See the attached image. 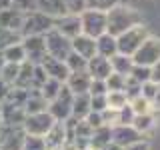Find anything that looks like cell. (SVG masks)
Segmentation results:
<instances>
[{"label": "cell", "instance_id": "cell-17", "mask_svg": "<svg viewBox=\"0 0 160 150\" xmlns=\"http://www.w3.org/2000/svg\"><path fill=\"white\" fill-rule=\"evenodd\" d=\"M0 116H2V124H8V126H22L24 118H26V110L22 106H14V104L2 102Z\"/></svg>", "mask_w": 160, "mask_h": 150}, {"label": "cell", "instance_id": "cell-54", "mask_svg": "<svg viewBox=\"0 0 160 150\" xmlns=\"http://www.w3.org/2000/svg\"><path fill=\"white\" fill-rule=\"evenodd\" d=\"M4 64H6V60H4V56H2V52H0V72H2Z\"/></svg>", "mask_w": 160, "mask_h": 150}, {"label": "cell", "instance_id": "cell-55", "mask_svg": "<svg viewBox=\"0 0 160 150\" xmlns=\"http://www.w3.org/2000/svg\"><path fill=\"white\" fill-rule=\"evenodd\" d=\"M82 150H98V148H92V146H88V148H82Z\"/></svg>", "mask_w": 160, "mask_h": 150}, {"label": "cell", "instance_id": "cell-48", "mask_svg": "<svg viewBox=\"0 0 160 150\" xmlns=\"http://www.w3.org/2000/svg\"><path fill=\"white\" fill-rule=\"evenodd\" d=\"M150 80L160 84V60H156V62L150 66Z\"/></svg>", "mask_w": 160, "mask_h": 150}, {"label": "cell", "instance_id": "cell-7", "mask_svg": "<svg viewBox=\"0 0 160 150\" xmlns=\"http://www.w3.org/2000/svg\"><path fill=\"white\" fill-rule=\"evenodd\" d=\"M54 122H56V120L52 118V114H50L48 110H42V112L26 114V118H24V122H22V130L26 134H32V136H44V134L52 128Z\"/></svg>", "mask_w": 160, "mask_h": 150}, {"label": "cell", "instance_id": "cell-34", "mask_svg": "<svg viewBox=\"0 0 160 150\" xmlns=\"http://www.w3.org/2000/svg\"><path fill=\"white\" fill-rule=\"evenodd\" d=\"M64 62H66V66H68L70 72H76V70H86V62H88V60L82 58L80 54H76V52L72 50V52L66 56V60H64Z\"/></svg>", "mask_w": 160, "mask_h": 150}, {"label": "cell", "instance_id": "cell-11", "mask_svg": "<svg viewBox=\"0 0 160 150\" xmlns=\"http://www.w3.org/2000/svg\"><path fill=\"white\" fill-rule=\"evenodd\" d=\"M142 140V134L138 132L132 124H114L112 126V142L118 144V146L126 148L130 144Z\"/></svg>", "mask_w": 160, "mask_h": 150}, {"label": "cell", "instance_id": "cell-13", "mask_svg": "<svg viewBox=\"0 0 160 150\" xmlns=\"http://www.w3.org/2000/svg\"><path fill=\"white\" fill-rule=\"evenodd\" d=\"M24 22V12L16 6H6V8H0V28H6V30H16L20 32Z\"/></svg>", "mask_w": 160, "mask_h": 150}, {"label": "cell", "instance_id": "cell-51", "mask_svg": "<svg viewBox=\"0 0 160 150\" xmlns=\"http://www.w3.org/2000/svg\"><path fill=\"white\" fill-rule=\"evenodd\" d=\"M150 104H152V108H160V84H158V90H156V94H154Z\"/></svg>", "mask_w": 160, "mask_h": 150}, {"label": "cell", "instance_id": "cell-53", "mask_svg": "<svg viewBox=\"0 0 160 150\" xmlns=\"http://www.w3.org/2000/svg\"><path fill=\"white\" fill-rule=\"evenodd\" d=\"M102 150H124L122 146H118V144H114V142H110V144H106Z\"/></svg>", "mask_w": 160, "mask_h": 150}, {"label": "cell", "instance_id": "cell-50", "mask_svg": "<svg viewBox=\"0 0 160 150\" xmlns=\"http://www.w3.org/2000/svg\"><path fill=\"white\" fill-rule=\"evenodd\" d=\"M10 84H6L4 80H0V102H4V98L8 96V92H10Z\"/></svg>", "mask_w": 160, "mask_h": 150}, {"label": "cell", "instance_id": "cell-46", "mask_svg": "<svg viewBox=\"0 0 160 150\" xmlns=\"http://www.w3.org/2000/svg\"><path fill=\"white\" fill-rule=\"evenodd\" d=\"M12 6L20 8L22 12H28V10H36V0H10Z\"/></svg>", "mask_w": 160, "mask_h": 150}, {"label": "cell", "instance_id": "cell-6", "mask_svg": "<svg viewBox=\"0 0 160 150\" xmlns=\"http://www.w3.org/2000/svg\"><path fill=\"white\" fill-rule=\"evenodd\" d=\"M44 42H46V52L48 56L66 60V56L72 52V40L66 38L64 34H60L56 28H52L50 32L44 34Z\"/></svg>", "mask_w": 160, "mask_h": 150}, {"label": "cell", "instance_id": "cell-28", "mask_svg": "<svg viewBox=\"0 0 160 150\" xmlns=\"http://www.w3.org/2000/svg\"><path fill=\"white\" fill-rule=\"evenodd\" d=\"M154 116H152V112H148V114H136L134 116V120H132V126L138 130L140 134H146V132H150V130L154 128Z\"/></svg>", "mask_w": 160, "mask_h": 150}, {"label": "cell", "instance_id": "cell-3", "mask_svg": "<svg viewBox=\"0 0 160 150\" xmlns=\"http://www.w3.org/2000/svg\"><path fill=\"white\" fill-rule=\"evenodd\" d=\"M148 36H150V32H148V28L144 26V24H138V26L128 28L126 32H122V34H118V36H116L118 52L120 54H126V56H132V54L138 50V46Z\"/></svg>", "mask_w": 160, "mask_h": 150}, {"label": "cell", "instance_id": "cell-8", "mask_svg": "<svg viewBox=\"0 0 160 150\" xmlns=\"http://www.w3.org/2000/svg\"><path fill=\"white\" fill-rule=\"evenodd\" d=\"M132 60L134 64H140V66H152L156 60H160V38L148 36L132 54Z\"/></svg>", "mask_w": 160, "mask_h": 150}, {"label": "cell", "instance_id": "cell-29", "mask_svg": "<svg viewBox=\"0 0 160 150\" xmlns=\"http://www.w3.org/2000/svg\"><path fill=\"white\" fill-rule=\"evenodd\" d=\"M62 84L64 82H60V80H56V78H46V82L40 86V94H42V96L50 102L52 98H56V94L60 92Z\"/></svg>", "mask_w": 160, "mask_h": 150}, {"label": "cell", "instance_id": "cell-52", "mask_svg": "<svg viewBox=\"0 0 160 150\" xmlns=\"http://www.w3.org/2000/svg\"><path fill=\"white\" fill-rule=\"evenodd\" d=\"M54 150H78L76 146H74L72 142H64L62 146H58V148H54Z\"/></svg>", "mask_w": 160, "mask_h": 150}, {"label": "cell", "instance_id": "cell-15", "mask_svg": "<svg viewBox=\"0 0 160 150\" xmlns=\"http://www.w3.org/2000/svg\"><path fill=\"white\" fill-rule=\"evenodd\" d=\"M40 66L44 68V72H46L48 78H56L60 82H66V78L70 74L66 62H64V60H58V58H52V56H46L40 62Z\"/></svg>", "mask_w": 160, "mask_h": 150}, {"label": "cell", "instance_id": "cell-32", "mask_svg": "<svg viewBox=\"0 0 160 150\" xmlns=\"http://www.w3.org/2000/svg\"><path fill=\"white\" fill-rule=\"evenodd\" d=\"M22 150H48L44 136H32V134H24Z\"/></svg>", "mask_w": 160, "mask_h": 150}, {"label": "cell", "instance_id": "cell-45", "mask_svg": "<svg viewBox=\"0 0 160 150\" xmlns=\"http://www.w3.org/2000/svg\"><path fill=\"white\" fill-rule=\"evenodd\" d=\"M88 94H108L106 80H96V78H92V82H90V90H88Z\"/></svg>", "mask_w": 160, "mask_h": 150}, {"label": "cell", "instance_id": "cell-47", "mask_svg": "<svg viewBox=\"0 0 160 150\" xmlns=\"http://www.w3.org/2000/svg\"><path fill=\"white\" fill-rule=\"evenodd\" d=\"M84 120H86V122H88L92 128H98V126H102V124H104V122H102V116H100V112H94V110H90L88 116L84 118Z\"/></svg>", "mask_w": 160, "mask_h": 150}, {"label": "cell", "instance_id": "cell-26", "mask_svg": "<svg viewBox=\"0 0 160 150\" xmlns=\"http://www.w3.org/2000/svg\"><path fill=\"white\" fill-rule=\"evenodd\" d=\"M32 74H34V64H30L28 60H24V62L20 64V70H18V76H16L14 86L30 90L32 88Z\"/></svg>", "mask_w": 160, "mask_h": 150}, {"label": "cell", "instance_id": "cell-14", "mask_svg": "<svg viewBox=\"0 0 160 150\" xmlns=\"http://www.w3.org/2000/svg\"><path fill=\"white\" fill-rule=\"evenodd\" d=\"M54 28H56L60 34H64L66 38H70V40L74 36H78V34H82V26H80V16L78 14H64V16L56 18Z\"/></svg>", "mask_w": 160, "mask_h": 150}, {"label": "cell", "instance_id": "cell-23", "mask_svg": "<svg viewBox=\"0 0 160 150\" xmlns=\"http://www.w3.org/2000/svg\"><path fill=\"white\" fill-rule=\"evenodd\" d=\"M110 142H112V126L102 124V126H98V128L92 130V136H90V146H92V148L102 150Z\"/></svg>", "mask_w": 160, "mask_h": 150}, {"label": "cell", "instance_id": "cell-16", "mask_svg": "<svg viewBox=\"0 0 160 150\" xmlns=\"http://www.w3.org/2000/svg\"><path fill=\"white\" fill-rule=\"evenodd\" d=\"M90 82H92V78H90V74L86 70H76V72H70L68 78H66V86L72 94H86L90 90Z\"/></svg>", "mask_w": 160, "mask_h": 150}, {"label": "cell", "instance_id": "cell-49", "mask_svg": "<svg viewBox=\"0 0 160 150\" xmlns=\"http://www.w3.org/2000/svg\"><path fill=\"white\" fill-rule=\"evenodd\" d=\"M124 150H150V146H148L146 140H138V142H134V144H130V146H126Z\"/></svg>", "mask_w": 160, "mask_h": 150}, {"label": "cell", "instance_id": "cell-31", "mask_svg": "<svg viewBox=\"0 0 160 150\" xmlns=\"http://www.w3.org/2000/svg\"><path fill=\"white\" fill-rule=\"evenodd\" d=\"M18 70H20V64L6 62V64H4V68H2V72H0V80H4L6 84L14 86V82H16V76H18Z\"/></svg>", "mask_w": 160, "mask_h": 150}, {"label": "cell", "instance_id": "cell-9", "mask_svg": "<svg viewBox=\"0 0 160 150\" xmlns=\"http://www.w3.org/2000/svg\"><path fill=\"white\" fill-rule=\"evenodd\" d=\"M22 48L30 64H40L48 56L44 36H22Z\"/></svg>", "mask_w": 160, "mask_h": 150}, {"label": "cell", "instance_id": "cell-24", "mask_svg": "<svg viewBox=\"0 0 160 150\" xmlns=\"http://www.w3.org/2000/svg\"><path fill=\"white\" fill-rule=\"evenodd\" d=\"M90 112V94H74L72 100V118L84 120Z\"/></svg>", "mask_w": 160, "mask_h": 150}, {"label": "cell", "instance_id": "cell-33", "mask_svg": "<svg viewBox=\"0 0 160 150\" xmlns=\"http://www.w3.org/2000/svg\"><path fill=\"white\" fill-rule=\"evenodd\" d=\"M22 40V34L16 32V30H6V28H0V50H4L6 46L14 42H20Z\"/></svg>", "mask_w": 160, "mask_h": 150}, {"label": "cell", "instance_id": "cell-30", "mask_svg": "<svg viewBox=\"0 0 160 150\" xmlns=\"http://www.w3.org/2000/svg\"><path fill=\"white\" fill-rule=\"evenodd\" d=\"M106 102H108V108L120 110L124 104H128V98L124 94V90H110L106 94Z\"/></svg>", "mask_w": 160, "mask_h": 150}, {"label": "cell", "instance_id": "cell-35", "mask_svg": "<svg viewBox=\"0 0 160 150\" xmlns=\"http://www.w3.org/2000/svg\"><path fill=\"white\" fill-rule=\"evenodd\" d=\"M128 104L132 106L134 114H148V112H152V104H150V100H146L142 94L136 96V98H132V100H128Z\"/></svg>", "mask_w": 160, "mask_h": 150}, {"label": "cell", "instance_id": "cell-57", "mask_svg": "<svg viewBox=\"0 0 160 150\" xmlns=\"http://www.w3.org/2000/svg\"><path fill=\"white\" fill-rule=\"evenodd\" d=\"M0 110H2V102H0Z\"/></svg>", "mask_w": 160, "mask_h": 150}, {"label": "cell", "instance_id": "cell-21", "mask_svg": "<svg viewBox=\"0 0 160 150\" xmlns=\"http://www.w3.org/2000/svg\"><path fill=\"white\" fill-rule=\"evenodd\" d=\"M118 52V46H116V36L104 32L96 38V54L100 56H106V58H112L114 54Z\"/></svg>", "mask_w": 160, "mask_h": 150}, {"label": "cell", "instance_id": "cell-44", "mask_svg": "<svg viewBox=\"0 0 160 150\" xmlns=\"http://www.w3.org/2000/svg\"><path fill=\"white\" fill-rule=\"evenodd\" d=\"M100 116H102V122H104V124L114 126V124L118 122V110H114V108H104L102 112H100Z\"/></svg>", "mask_w": 160, "mask_h": 150}, {"label": "cell", "instance_id": "cell-42", "mask_svg": "<svg viewBox=\"0 0 160 150\" xmlns=\"http://www.w3.org/2000/svg\"><path fill=\"white\" fill-rule=\"evenodd\" d=\"M120 4V0H88V8H94V10H110L112 6Z\"/></svg>", "mask_w": 160, "mask_h": 150}, {"label": "cell", "instance_id": "cell-39", "mask_svg": "<svg viewBox=\"0 0 160 150\" xmlns=\"http://www.w3.org/2000/svg\"><path fill=\"white\" fill-rule=\"evenodd\" d=\"M104 108H108L106 94H90V110H94V112H102Z\"/></svg>", "mask_w": 160, "mask_h": 150}, {"label": "cell", "instance_id": "cell-27", "mask_svg": "<svg viewBox=\"0 0 160 150\" xmlns=\"http://www.w3.org/2000/svg\"><path fill=\"white\" fill-rule=\"evenodd\" d=\"M2 52V56L6 62H14V64H22L24 60H26V54H24V48H22V40L20 42H14L6 46L4 50H0Z\"/></svg>", "mask_w": 160, "mask_h": 150}, {"label": "cell", "instance_id": "cell-5", "mask_svg": "<svg viewBox=\"0 0 160 150\" xmlns=\"http://www.w3.org/2000/svg\"><path fill=\"white\" fill-rule=\"evenodd\" d=\"M72 100H74V94L68 90L66 84H62L56 98H52L48 102V112L52 114V118L56 122H64L66 118L72 116Z\"/></svg>", "mask_w": 160, "mask_h": 150}, {"label": "cell", "instance_id": "cell-10", "mask_svg": "<svg viewBox=\"0 0 160 150\" xmlns=\"http://www.w3.org/2000/svg\"><path fill=\"white\" fill-rule=\"evenodd\" d=\"M24 130L22 126H0V150H22L24 142Z\"/></svg>", "mask_w": 160, "mask_h": 150}, {"label": "cell", "instance_id": "cell-1", "mask_svg": "<svg viewBox=\"0 0 160 150\" xmlns=\"http://www.w3.org/2000/svg\"><path fill=\"white\" fill-rule=\"evenodd\" d=\"M142 24V16L136 8L126 6V4H116L110 10H106V32L112 36L126 32L128 28Z\"/></svg>", "mask_w": 160, "mask_h": 150}, {"label": "cell", "instance_id": "cell-36", "mask_svg": "<svg viewBox=\"0 0 160 150\" xmlns=\"http://www.w3.org/2000/svg\"><path fill=\"white\" fill-rule=\"evenodd\" d=\"M140 90H142V84L138 80H134L132 76H126V82H124V94H126L128 100L140 96Z\"/></svg>", "mask_w": 160, "mask_h": 150}, {"label": "cell", "instance_id": "cell-56", "mask_svg": "<svg viewBox=\"0 0 160 150\" xmlns=\"http://www.w3.org/2000/svg\"><path fill=\"white\" fill-rule=\"evenodd\" d=\"M0 126H2V116H0Z\"/></svg>", "mask_w": 160, "mask_h": 150}, {"label": "cell", "instance_id": "cell-12", "mask_svg": "<svg viewBox=\"0 0 160 150\" xmlns=\"http://www.w3.org/2000/svg\"><path fill=\"white\" fill-rule=\"evenodd\" d=\"M86 72L90 74V78L106 80L110 74H112L110 58L100 56V54H94V56H92V58H88V62H86Z\"/></svg>", "mask_w": 160, "mask_h": 150}, {"label": "cell", "instance_id": "cell-43", "mask_svg": "<svg viewBox=\"0 0 160 150\" xmlns=\"http://www.w3.org/2000/svg\"><path fill=\"white\" fill-rule=\"evenodd\" d=\"M156 90H158V84L152 82V80H146V82H142V90H140V94H142L146 100H150V102H152Z\"/></svg>", "mask_w": 160, "mask_h": 150}, {"label": "cell", "instance_id": "cell-20", "mask_svg": "<svg viewBox=\"0 0 160 150\" xmlns=\"http://www.w3.org/2000/svg\"><path fill=\"white\" fill-rule=\"evenodd\" d=\"M36 10L48 14V16H52V18H60V16H64V14H68L64 0H36Z\"/></svg>", "mask_w": 160, "mask_h": 150}, {"label": "cell", "instance_id": "cell-25", "mask_svg": "<svg viewBox=\"0 0 160 150\" xmlns=\"http://www.w3.org/2000/svg\"><path fill=\"white\" fill-rule=\"evenodd\" d=\"M110 66H112V72L122 74V76H128L132 66H134V60H132V56H126V54L116 52L112 58H110Z\"/></svg>", "mask_w": 160, "mask_h": 150}, {"label": "cell", "instance_id": "cell-4", "mask_svg": "<svg viewBox=\"0 0 160 150\" xmlns=\"http://www.w3.org/2000/svg\"><path fill=\"white\" fill-rule=\"evenodd\" d=\"M78 16H80L82 34L92 36V38H98L100 34L106 32V12H104V10L86 8V10H82Z\"/></svg>", "mask_w": 160, "mask_h": 150}, {"label": "cell", "instance_id": "cell-18", "mask_svg": "<svg viewBox=\"0 0 160 150\" xmlns=\"http://www.w3.org/2000/svg\"><path fill=\"white\" fill-rule=\"evenodd\" d=\"M72 50L86 60L92 58L96 54V38L86 36V34H78V36L72 38Z\"/></svg>", "mask_w": 160, "mask_h": 150}, {"label": "cell", "instance_id": "cell-22", "mask_svg": "<svg viewBox=\"0 0 160 150\" xmlns=\"http://www.w3.org/2000/svg\"><path fill=\"white\" fill-rule=\"evenodd\" d=\"M24 110H26V114H34V112L48 110V100L40 94V90H28L26 102H24Z\"/></svg>", "mask_w": 160, "mask_h": 150}, {"label": "cell", "instance_id": "cell-38", "mask_svg": "<svg viewBox=\"0 0 160 150\" xmlns=\"http://www.w3.org/2000/svg\"><path fill=\"white\" fill-rule=\"evenodd\" d=\"M124 82H126V76H122V74H116V72H112V74H110V76L106 78L108 92H110V90H124Z\"/></svg>", "mask_w": 160, "mask_h": 150}, {"label": "cell", "instance_id": "cell-2", "mask_svg": "<svg viewBox=\"0 0 160 150\" xmlns=\"http://www.w3.org/2000/svg\"><path fill=\"white\" fill-rule=\"evenodd\" d=\"M54 24H56V18L48 16L40 10H28V12H24V22L22 28H20V34L22 36H44L54 28Z\"/></svg>", "mask_w": 160, "mask_h": 150}, {"label": "cell", "instance_id": "cell-19", "mask_svg": "<svg viewBox=\"0 0 160 150\" xmlns=\"http://www.w3.org/2000/svg\"><path fill=\"white\" fill-rule=\"evenodd\" d=\"M44 142H46V148H48V150H54V148L62 146L64 142H68L64 122H54L52 128H50L48 132L44 134Z\"/></svg>", "mask_w": 160, "mask_h": 150}, {"label": "cell", "instance_id": "cell-40", "mask_svg": "<svg viewBox=\"0 0 160 150\" xmlns=\"http://www.w3.org/2000/svg\"><path fill=\"white\" fill-rule=\"evenodd\" d=\"M68 14H80L82 10L88 8V0H64Z\"/></svg>", "mask_w": 160, "mask_h": 150}, {"label": "cell", "instance_id": "cell-41", "mask_svg": "<svg viewBox=\"0 0 160 150\" xmlns=\"http://www.w3.org/2000/svg\"><path fill=\"white\" fill-rule=\"evenodd\" d=\"M134 116H136V114H134L132 106H130V104H124V106L118 110V122L116 124H132Z\"/></svg>", "mask_w": 160, "mask_h": 150}, {"label": "cell", "instance_id": "cell-37", "mask_svg": "<svg viewBox=\"0 0 160 150\" xmlns=\"http://www.w3.org/2000/svg\"><path fill=\"white\" fill-rule=\"evenodd\" d=\"M128 76H132L134 80H138V82L142 84V82H146V80H150V66H140V64H134Z\"/></svg>", "mask_w": 160, "mask_h": 150}]
</instances>
